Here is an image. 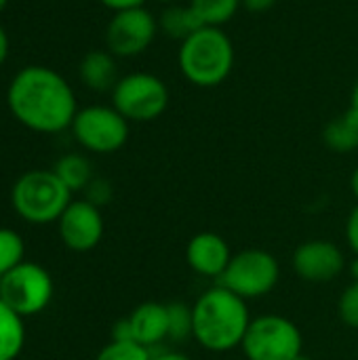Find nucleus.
<instances>
[{
  "instance_id": "obj_23",
  "label": "nucleus",
  "mask_w": 358,
  "mask_h": 360,
  "mask_svg": "<svg viewBox=\"0 0 358 360\" xmlns=\"http://www.w3.org/2000/svg\"><path fill=\"white\" fill-rule=\"evenodd\" d=\"M154 352L137 342H116L112 340L95 360H152Z\"/></svg>"
},
{
  "instance_id": "obj_11",
  "label": "nucleus",
  "mask_w": 358,
  "mask_h": 360,
  "mask_svg": "<svg viewBox=\"0 0 358 360\" xmlns=\"http://www.w3.org/2000/svg\"><path fill=\"white\" fill-rule=\"evenodd\" d=\"M293 270L295 274L314 285L331 283L346 270V257L342 249L331 240H306L293 251Z\"/></svg>"
},
{
  "instance_id": "obj_17",
  "label": "nucleus",
  "mask_w": 358,
  "mask_h": 360,
  "mask_svg": "<svg viewBox=\"0 0 358 360\" xmlns=\"http://www.w3.org/2000/svg\"><path fill=\"white\" fill-rule=\"evenodd\" d=\"M323 141L331 152L350 154L358 148V116L346 110L342 116H335L323 131Z\"/></svg>"
},
{
  "instance_id": "obj_14",
  "label": "nucleus",
  "mask_w": 358,
  "mask_h": 360,
  "mask_svg": "<svg viewBox=\"0 0 358 360\" xmlns=\"http://www.w3.org/2000/svg\"><path fill=\"white\" fill-rule=\"evenodd\" d=\"M131 342H137L146 348L160 346L162 342L169 340V314H167V304L160 302H146L139 304L127 319Z\"/></svg>"
},
{
  "instance_id": "obj_1",
  "label": "nucleus",
  "mask_w": 358,
  "mask_h": 360,
  "mask_svg": "<svg viewBox=\"0 0 358 360\" xmlns=\"http://www.w3.org/2000/svg\"><path fill=\"white\" fill-rule=\"evenodd\" d=\"M6 103L11 114L36 133H61L78 114L70 82L46 65L19 70L8 84Z\"/></svg>"
},
{
  "instance_id": "obj_24",
  "label": "nucleus",
  "mask_w": 358,
  "mask_h": 360,
  "mask_svg": "<svg viewBox=\"0 0 358 360\" xmlns=\"http://www.w3.org/2000/svg\"><path fill=\"white\" fill-rule=\"evenodd\" d=\"M338 314L346 327L358 329V283H350L344 289L338 302Z\"/></svg>"
},
{
  "instance_id": "obj_34",
  "label": "nucleus",
  "mask_w": 358,
  "mask_h": 360,
  "mask_svg": "<svg viewBox=\"0 0 358 360\" xmlns=\"http://www.w3.org/2000/svg\"><path fill=\"white\" fill-rule=\"evenodd\" d=\"M156 2H162V4H167V6H169V4H177V0H156Z\"/></svg>"
},
{
  "instance_id": "obj_20",
  "label": "nucleus",
  "mask_w": 358,
  "mask_h": 360,
  "mask_svg": "<svg viewBox=\"0 0 358 360\" xmlns=\"http://www.w3.org/2000/svg\"><path fill=\"white\" fill-rule=\"evenodd\" d=\"M188 4L196 11L205 25L224 27L228 21L234 19V15L243 6V0H190Z\"/></svg>"
},
{
  "instance_id": "obj_19",
  "label": "nucleus",
  "mask_w": 358,
  "mask_h": 360,
  "mask_svg": "<svg viewBox=\"0 0 358 360\" xmlns=\"http://www.w3.org/2000/svg\"><path fill=\"white\" fill-rule=\"evenodd\" d=\"M53 171L70 188V192L84 190L93 179V167L82 154H65V156H61L55 162Z\"/></svg>"
},
{
  "instance_id": "obj_29",
  "label": "nucleus",
  "mask_w": 358,
  "mask_h": 360,
  "mask_svg": "<svg viewBox=\"0 0 358 360\" xmlns=\"http://www.w3.org/2000/svg\"><path fill=\"white\" fill-rule=\"evenodd\" d=\"M6 57H8V36H6L4 27L0 25V65L6 61Z\"/></svg>"
},
{
  "instance_id": "obj_7",
  "label": "nucleus",
  "mask_w": 358,
  "mask_h": 360,
  "mask_svg": "<svg viewBox=\"0 0 358 360\" xmlns=\"http://www.w3.org/2000/svg\"><path fill=\"white\" fill-rule=\"evenodd\" d=\"M281 281L279 259L264 249H245L232 255L219 285L236 293L245 302L266 297Z\"/></svg>"
},
{
  "instance_id": "obj_15",
  "label": "nucleus",
  "mask_w": 358,
  "mask_h": 360,
  "mask_svg": "<svg viewBox=\"0 0 358 360\" xmlns=\"http://www.w3.org/2000/svg\"><path fill=\"white\" fill-rule=\"evenodd\" d=\"M80 80L87 89L103 93V91H114L116 82L120 80L118 76V65L116 57L110 51H89L80 65H78Z\"/></svg>"
},
{
  "instance_id": "obj_16",
  "label": "nucleus",
  "mask_w": 358,
  "mask_h": 360,
  "mask_svg": "<svg viewBox=\"0 0 358 360\" xmlns=\"http://www.w3.org/2000/svg\"><path fill=\"white\" fill-rule=\"evenodd\" d=\"M205 23L196 15V11L190 4H169L158 19V30L173 40L184 42L194 32H198Z\"/></svg>"
},
{
  "instance_id": "obj_2",
  "label": "nucleus",
  "mask_w": 358,
  "mask_h": 360,
  "mask_svg": "<svg viewBox=\"0 0 358 360\" xmlns=\"http://www.w3.org/2000/svg\"><path fill=\"white\" fill-rule=\"evenodd\" d=\"M192 340L209 352L224 354L241 348L251 316L243 297L217 285L192 304Z\"/></svg>"
},
{
  "instance_id": "obj_13",
  "label": "nucleus",
  "mask_w": 358,
  "mask_h": 360,
  "mask_svg": "<svg viewBox=\"0 0 358 360\" xmlns=\"http://www.w3.org/2000/svg\"><path fill=\"white\" fill-rule=\"evenodd\" d=\"M230 259H232V251L226 238H222L215 232H200L192 236L186 247V262L192 268V272H196L198 276L219 281Z\"/></svg>"
},
{
  "instance_id": "obj_26",
  "label": "nucleus",
  "mask_w": 358,
  "mask_h": 360,
  "mask_svg": "<svg viewBox=\"0 0 358 360\" xmlns=\"http://www.w3.org/2000/svg\"><path fill=\"white\" fill-rule=\"evenodd\" d=\"M346 243H348L350 251L358 255V205L350 211V215L346 219Z\"/></svg>"
},
{
  "instance_id": "obj_22",
  "label": "nucleus",
  "mask_w": 358,
  "mask_h": 360,
  "mask_svg": "<svg viewBox=\"0 0 358 360\" xmlns=\"http://www.w3.org/2000/svg\"><path fill=\"white\" fill-rule=\"evenodd\" d=\"M167 314H169V340L171 342H186L192 338V306L184 302H171L167 304Z\"/></svg>"
},
{
  "instance_id": "obj_27",
  "label": "nucleus",
  "mask_w": 358,
  "mask_h": 360,
  "mask_svg": "<svg viewBox=\"0 0 358 360\" xmlns=\"http://www.w3.org/2000/svg\"><path fill=\"white\" fill-rule=\"evenodd\" d=\"M106 8L118 13V11H129V8H139L143 6L146 0H99Z\"/></svg>"
},
{
  "instance_id": "obj_28",
  "label": "nucleus",
  "mask_w": 358,
  "mask_h": 360,
  "mask_svg": "<svg viewBox=\"0 0 358 360\" xmlns=\"http://www.w3.org/2000/svg\"><path fill=\"white\" fill-rule=\"evenodd\" d=\"M279 0H243V6L249 11V13H266L270 11Z\"/></svg>"
},
{
  "instance_id": "obj_31",
  "label": "nucleus",
  "mask_w": 358,
  "mask_h": 360,
  "mask_svg": "<svg viewBox=\"0 0 358 360\" xmlns=\"http://www.w3.org/2000/svg\"><path fill=\"white\" fill-rule=\"evenodd\" d=\"M348 110L358 116V80L354 82V86H352V93H350V108H348Z\"/></svg>"
},
{
  "instance_id": "obj_9",
  "label": "nucleus",
  "mask_w": 358,
  "mask_h": 360,
  "mask_svg": "<svg viewBox=\"0 0 358 360\" xmlns=\"http://www.w3.org/2000/svg\"><path fill=\"white\" fill-rule=\"evenodd\" d=\"M74 139L93 154H114L129 139V120L114 105H87L72 122Z\"/></svg>"
},
{
  "instance_id": "obj_10",
  "label": "nucleus",
  "mask_w": 358,
  "mask_h": 360,
  "mask_svg": "<svg viewBox=\"0 0 358 360\" xmlns=\"http://www.w3.org/2000/svg\"><path fill=\"white\" fill-rule=\"evenodd\" d=\"M158 32V21L146 6L118 11L106 27V46L114 57H137L150 49Z\"/></svg>"
},
{
  "instance_id": "obj_4",
  "label": "nucleus",
  "mask_w": 358,
  "mask_h": 360,
  "mask_svg": "<svg viewBox=\"0 0 358 360\" xmlns=\"http://www.w3.org/2000/svg\"><path fill=\"white\" fill-rule=\"evenodd\" d=\"M13 209L27 224H51L59 221L68 205L72 202L70 188L55 175V171H27L23 173L11 192Z\"/></svg>"
},
{
  "instance_id": "obj_21",
  "label": "nucleus",
  "mask_w": 358,
  "mask_h": 360,
  "mask_svg": "<svg viewBox=\"0 0 358 360\" xmlns=\"http://www.w3.org/2000/svg\"><path fill=\"white\" fill-rule=\"evenodd\" d=\"M23 262H25L23 238L11 228H0V278Z\"/></svg>"
},
{
  "instance_id": "obj_18",
  "label": "nucleus",
  "mask_w": 358,
  "mask_h": 360,
  "mask_svg": "<svg viewBox=\"0 0 358 360\" xmlns=\"http://www.w3.org/2000/svg\"><path fill=\"white\" fill-rule=\"evenodd\" d=\"M25 346L23 316L0 300V360H15Z\"/></svg>"
},
{
  "instance_id": "obj_35",
  "label": "nucleus",
  "mask_w": 358,
  "mask_h": 360,
  "mask_svg": "<svg viewBox=\"0 0 358 360\" xmlns=\"http://www.w3.org/2000/svg\"><path fill=\"white\" fill-rule=\"evenodd\" d=\"M295 360H312V359H310V356H306V354H300Z\"/></svg>"
},
{
  "instance_id": "obj_12",
  "label": "nucleus",
  "mask_w": 358,
  "mask_h": 360,
  "mask_svg": "<svg viewBox=\"0 0 358 360\" xmlns=\"http://www.w3.org/2000/svg\"><path fill=\"white\" fill-rule=\"evenodd\" d=\"M59 236L63 245L76 253L95 249L103 238V215L101 209L89 200H72L59 217Z\"/></svg>"
},
{
  "instance_id": "obj_32",
  "label": "nucleus",
  "mask_w": 358,
  "mask_h": 360,
  "mask_svg": "<svg viewBox=\"0 0 358 360\" xmlns=\"http://www.w3.org/2000/svg\"><path fill=\"white\" fill-rule=\"evenodd\" d=\"M346 268H348V272H350L352 283H358V255H354V257L350 259V264H348Z\"/></svg>"
},
{
  "instance_id": "obj_30",
  "label": "nucleus",
  "mask_w": 358,
  "mask_h": 360,
  "mask_svg": "<svg viewBox=\"0 0 358 360\" xmlns=\"http://www.w3.org/2000/svg\"><path fill=\"white\" fill-rule=\"evenodd\" d=\"M152 360H192L190 356H186V354H181V352H158V354H154Z\"/></svg>"
},
{
  "instance_id": "obj_25",
  "label": "nucleus",
  "mask_w": 358,
  "mask_h": 360,
  "mask_svg": "<svg viewBox=\"0 0 358 360\" xmlns=\"http://www.w3.org/2000/svg\"><path fill=\"white\" fill-rule=\"evenodd\" d=\"M84 194H87V198L84 200H89L91 205H95V207H103V205H108L110 200H112V196H114V190H112V184L108 181V179H101V177H93L91 179V184L84 188Z\"/></svg>"
},
{
  "instance_id": "obj_3",
  "label": "nucleus",
  "mask_w": 358,
  "mask_h": 360,
  "mask_svg": "<svg viewBox=\"0 0 358 360\" xmlns=\"http://www.w3.org/2000/svg\"><path fill=\"white\" fill-rule=\"evenodd\" d=\"M236 59L234 42L224 27L203 25L179 42L177 65L181 76L198 89H215L232 74Z\"/></svg>"
},
{
  "instance_id": "obj_33",
  "label": "nucleus",
  "mask_w": 358,
  "mask_h": 360,
  "mask_svg": "<svg viewBox=\"0 0 358 360\" xmlns=\"http://www.w3.org/2000/svg\"><path fill=\"white\" fill-rule=\"evenodd\" d=\"M350 190H352L354 198L358 200V167L352 171V177H350Z\"/></svg>"
},
{
  "instance_id": "obj_5",
  "label": "nucleus",
  "mask_w": 358,
  "mask_h": 360,
  "mask_svg": "<svg viewBox=\"0 0 358 360\" xmlns=\"http://www.w3.org/2000/svg\"><path fill=\"white\" fill-rule=\"evenodd\" d=\"M241 348L247 360H295L304 354V335L291 319L264 314L251 319Z\"/></svg>"
},
{
  "instance_id": "obj_6",
  "label": "nucleus",
  "mask_w": 358,
  "mask_h": 360,
  "mask_svg": "<svg viewBox=\"0 0 358 360\" xmlns=\"http://www.w3.org/2000/svg\"><path fill=\"white\" fill-rule=\"evenodd\" d=\"M171 101L169 86L150 72H131L120 76L112 91V105L129 122H152L160 118Z\"/></svg>"
},
{
  "instance_id": "obj_36",
  "label": "nucleus",
  "mask_w": 358,
  "mask_h": 360,
  "mask_svg": "<svg viewBox=\"0 0 358 360\" xmlns=\"http://www.w3.org/2000/svg\"><path fill=\"white\" fill-rule=\"evenodd\" d=\"M6 4H8V0H0V11H2V8H4Z\"/></svg>"
},
{
  "instance_id": "obj_8",
  "label": "nucleus",
  "mask_w": 358,
  "mask_h": 360,
  "mask_svg": "<svg viewBox=\"0 0 358 360\" xmlns=\"http://www.w3.org/2000/svg\"><path fill=\"white\" fill-rule=\"evenodd\" d=\"M53 278L40 264L23 262L0 278V300L19 316H36L53 300Z\"/></svg>"
}]
</instances>
